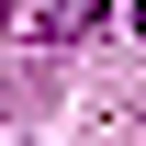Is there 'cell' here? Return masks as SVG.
<instances>
[{"label":"cell","instance_id":"1","mask_svg":"<svg viewBox=\"0 0 146 146\" xmlns=\"http://www.w3.org/2000/svg\"><path fill=\"white\" fill-rule=\"evenodd\" d=\"M124 23H135V34H146V0H135V11H124Z\"/></svg>","mask_w":146,"mask_h":146}]
</instances>
